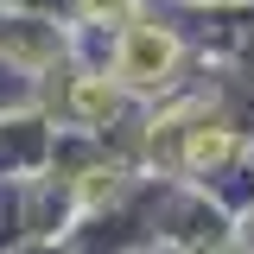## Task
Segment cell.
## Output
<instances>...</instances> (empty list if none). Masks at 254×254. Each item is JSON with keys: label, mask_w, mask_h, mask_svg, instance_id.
<instances>
[{"label": "cell", "mask_w": 254, "mask_h": 254, "mask_svg": "<svg viewBox=\"0 0 254 254\" xmlns=\"http://www.w3.org/2000/svg\"><path fill=\"white\" fill-rule=\"evenodd\" d=\"M121 108H127V83L115 70H76L64 83V115L76 127H108Z\"/></svg>", "instance_id": "2"}, {"label": "cell", "mask_w": 254, "mask_h": 254, "mask_svg": "<svg viewBox=\"0 0 254 254\" xmlns=\"http://www.w3.org/2000/svg\"><path fill=\"white\" fill-rule=\"evenodd\" d=\"M235 146H242V133H235L229 121H210V115H203V121L185 127V140H178V165H185V172H216V165L235 159Z\"/></svg>", "instance_id": "3"}, {"label": "cell", "mask_w": 254, "mask_h": 254, "mask_svg": "<svg viewBox=\"0 0 254 254\" xmlns=\"http://www.w3.org/2000/svg\"><path fill=\"white\" fill-rule=\"evenodd\" d=\"M178 64H185V45H178V32L159 26V19H133V26L115 32V45H108V70L127 83V95H159L172 89V76H178Z\"/></svg>", "instance_id": "1"}, {"label": "cell", "mask_w": 254, "mask_h": 254, "mask_svg": "<svg viewBox=\"0 0 254 254\" xmlns=\"http://www.w3.org/2000/svg\"><path fill=\"white\" fill-rule=\"evenodd\" d=\"M70 13L95 32H121V26L140 19V0H70Z\"/></svg>", "instance_id": "4"}]
</instances>
